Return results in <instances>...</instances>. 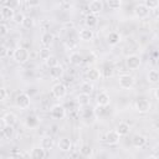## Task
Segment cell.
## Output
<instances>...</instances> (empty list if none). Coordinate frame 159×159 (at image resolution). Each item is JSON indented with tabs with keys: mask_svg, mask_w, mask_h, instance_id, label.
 I'll use <instances>...</instances> for the list:
<instances>
[{
	"mask_svg": "<svg viewBox=\"0 0 159 159\" xmlns=\"http://www.w3.org/2000/svg\"><path fill=\"white\" fill-rule=\"evenodd\" d=\"M129 130H130V127H129V124H128V123H125V122H119V123L117 124L116 132H117L120 137L127 135V134L129 133Z\"/></svg>",
	"mask_w": 159,
	"mask_h": 159,
	"instance_id": "7402d4cb",
	"label": "cell"
},
{
	"mask_svg": "<svg viewBox=\"0 0 159 159\" xmlns=\"http://www.w3.org/2000/svg\"><path fill=\"white\" fill-rule=\"evenodd\" d=\"M119 139H120V135L116 130H109L104 135V140H106V143L108 145H116V144H118Z\"/></svg>",
	"mask_w": 159,
	"mask_h": 159,
	"instance_id": "30bf717a",
	"label": "cell"
},
{
	"mask_svg": "<svg viewBox=\"0 0 159 159\" xmlns=\"http://www.w3.org/2000/svg\"><path fill=\"white\" fill-rule=\"evenodd\" d=\"M145 159H159L158 157H155V155H149V157H147Z\"/></svg>",
	"mask_w": 159,
	"mask_h": 159,
	"instance_id": "ee69618b",
	"label": "cell"
},
{
	"mask_svg": "<svg viewBox=\"0 0 159 159\" xmlns=\"http://www.w3.org/2000/svg\"><path fill=\"white\" fill-rule=\"evenodd\" d=\"M51 93L52 96L56 98V99H62L66 97V93H67V88L63 83L61 82H57L55 83L52 87H51Z\"/></svg>",
	"mask_w": 159,
	"mask_h": 159,
	"instance_id": "277c9868",
	"label": "cell"
},
{
	"mask_svg": "<svg viewBox=\"0 0 159 159\" xmlns=\"http://www.w3.org/2000/svg\"><path fill=\"white\" fill-rule=\"evenodd\" d=\"M147 144V138L142 134H135L132 138V145L134 148H143Z\"/></svg>",
	"mask_w": 159,
	"mask_h": 159,
	"instance_id": "2e32d148",
	"label": "cell"
},
{
	"mask_svg": "<svg viewBox=\"0 0 159 159\" xmlns=\"http://www.w3.org/2000/svg\"><path fill=\"white\" fill-rule=\"evenodd\" d=\"M134 107H135V111L139 112V113H147L149 109H150V102L147 99V98H138L134 103Z\"/></svg>",
	"mask_w": 159,
	"mask_h": 159,
	"instance_id": "8992f818",
	"label": "cell"
},
{
	"mask_svg": "<svg viewBox=\"0 0 159 159\" xmlns=\"http://www.w3.org/2000/svg\"><path fill=\"white\" fill-rule=\"evenodd\" d=\"M62 75H63V68H62V66H61V65H58V66H55V67L50 68V77H51V78L57 80V78H60Z\"/></svg>",
	"mask_w": 159,
	"mask_h": 159,
	"instance_id": "4316f807",
	"label": "cell"
},
{
	"mask_svg": "<svg viewBox=\"0 0 159 159\" xmlns=\"http://www.w3.org/2000/svg\"><path fill=\"white\" fill-rule=\"evenodd\" d=\"M53 40H55V36H53V34L50 32V31L43 32V34L41 35V43H42L45 47H48V46L53 42Z\"/></svg>",
	"mask_w": 159,
	"mask_h": 159,
	"instance_id": "ffe728a7",
	"label": "cell"
},
{
	"mask_svg": "<svg viewBox=\"0 0 159 159\" xmlns=\"http://www.w3.org/2000/svg\"><path fill=\"white\" fill-rule=\"evenodd\" d=\"M53 145H55V140H53V138L51 135L43 137L41 139V142H40V147L42 149H45V150H51L53 148Z\"/></svg>",
	"mask_w": 159,
	"mask_h": 159,
	"instance_id": "9a60e30c",
	"label": "cell"
},
{
	"mask_svg": "<svg viewBox=\"0 0 159 159\" xmlns=\"http://www.w3.org/2000/svg\"><path fill=\"white\" fill-rule=\"evenodd\" d=\"M50 57H51V55H50V50H48V48L45 47V48H41V50H40V58H41V60H43V61L46 62Z\"/></svg>",
	"mask_w": 159,
	"mask_h": 159,
	"instance_id": "d6a6232c",
	"label": "cell"
},
{
	"mask_svg": "<svg viewBox=\"0 0 159 159\" xmlns=\"http://www.w3.org/2000/svg\"><path fill=\"white\" fill-rule=\"evenodd\" d=\"M31 159H45V149L41 147H34L30 153Z\"/></svg>",
	"mask_w": 159,
	"mask_h": 159,
	"instance_id": "603a6c76",
	"label": "cell"
},
{
	"mask_svg": "<svg viewBox=\"0 0 159 159\" xmlns=\"http://www.w3.org/2000/svg\"><path fill=\"white\" fill-rule=\"evenodd\" d=\"M80 152H81V154H82V155L88 157V155H91V154H92V148H91L88 144H83V145L81 147Z\"/></svg>",
	"mask_w": 159,
	"mask_h": 159,
	"instance_id": "e575fe53",
	"label": "cell"
},
{
	"mask_svg": "<svg viewBox=\"0 0 159 159\" xmlns=\"http://www.w3.org/2000/svg\"><path fill=\"white\" fill-rule=\"evenodd\" d=\"M94 37V34H93V30L88 29V27H84V29H81L78 31V39L84 41V42H88V41H92Z\"/></svg>",
	"mask_w": 159,
	"mask_h": 159,
	"instance_id": "8fae6325",
	"label": "cell"
},
{
	"mask_svg": "<svg viewBox=\"0 0 159 159\" xmlns=\"http://www.w3.org/2000/svg\"><path fill=\"white\" fill-rule=\"evenodd\" d=\"M15 14H16L15 10L11 6H9V5H2L0 7V17L2 20H10V19L12 20Z\"/></svg>",
	"mask_w": 159,
	"mask_h": 159,
	"instance_id": "ba28073f",
	"label": "cell"
},
{
	"mask_svg": "<svg viewBox=\"0 0 159 159\" xmlns=\"http://www.w3.org/2000/svg\"><path fill=\"white\" fill-rule=\"evenodd\" d=\"M81 89H82V93L91 94V92L93 91V86H92L89 82H84V83L81 84Z\"/></svg>",
	"mask_w": 159,
	"mask_h": 159,
	"instance_id": "1f68e13d",
	"label": "cell"
},
{
	"mask_svg": "<svg viewBox=\"0 0 159 159\" xmlns=\"http://www.w3.org/2000/svg\"><path fill=\"white\" fill-rule=\"evenodd\" d=\"M22 26L25 29H31L34 26V19L31 16H26L25 20H24V22H22Z\"/></svg>",
	"mask_w": 159,
	"mask_h": 159,
	"instance_id": "d590c367",
	"label": "cell"
},
{
	"mask_svg": "<svg viewBox=\"0 0 159 159\" xmlns=\"http://www.w3.org/2000/svg\"><path fill=\"white\" fill-rule=\"evenodd\" d=\"M7 96H9V92H7V89H6V87H1L0 88V101L1 102H4V101H6V98H7Z\"/></svg>",
	"mask_w": 159,
	"mask_h": 159,
	"instance_id": "f35d334b",
	"label": "cell"
},
{
	"mask_svg": "<svg viewBox=\"0 0 159 159\" xmlns=\"http://www.w3.org/2000/svg\"><path fill=\"white\" fill-rule=\"evenodd\" d=\"M25 15L22 14V12H16L15 14V16H14V22H16V24H21L22 25V22H24V20H25Z\"/></svg>",
	"mask_w": 159,
	"mask_h": 159,
	"instance_id": "74e56055",
	"label": "cell"
},
{
	"mask_svg": "<svg viewBox=\"0 0 159 159\" xmlns=\"http://www.w3.org/2000/svg\"><path fill=\"white\" fill-rule=\"evenodd\" d=\"M29 58H30V52H29V50H27L26 47H24V46L16 47V48L14 50V52H12V60H14L16 63L22 65V63L27 62Z\"/></svg>",
	"mask_w": 159,
	"mask_h": 159,
	"instance_id": "6da1fadb",
	"label": "cell"
},
{
	"mask_svg": "<svg viewBox=\"0 0 159 159\" xmlns=\"http://www.w3.org/2000/svg\"><path fill=\"white\" fill-rule=\"evenodd\" d=\"M125 65H127V67H128L129 70H137V68H139V66L142 65V60H140V57H139L138 55L133 53V55L127 56V58H125Z\"/></svg>",
	"mask_w": 159,
	"mask_h": 159,
	"instance_id": "5b68a950",
	"label": "cell"
},
{
	"mask_svg": "<svg viewBox=\"0 0 159 159\" xmlns=\"http://www.w3.org/2000/svg\"><path fill=\"white\" fill-rule=\"evenodd\" d=\"M107 42L111 45V46H116L120 42V34L117 32V31H112L107 35Z\"/></svg>",
	"mask_w": 159,
	"mask_h": 159,
	"instance_id": "e0dca14e",
	"label": "cell"
},
{
	"mask_svg": "<svg viewBox=\"0 0 159 159\" xmlns=\"http://www.w3.org/2000/svg\"><path fill=\"white\" fill-rule=\"evenodd\" d=\"M84 24L87 25L88 29L94 27V26L98 24V17H97V15H93V14H91V12L87 14L86 17H84Z\"/></svg>",
	"mask_w": 159,
	"mask_h": 159,
	"instance_id": "cb8c5ba5",
	"label": "cell"
},
{
	"mask_svg": "<svg viewBox=\"0 0 159 159\" xmlns=\"http://www.w3.org/2000/svg\"><path fill=\"white\" fill-rule=\"evenodd\" d=\"M118 84L123 89H129L134 86V77L129 73H123L118 76Z\"/></svg>",
	"mask_w": 159,
	"mask_h": 159,
	"instance_id": "7a4b0ae2",
	"label": "cell"
},
{
	"mask_svg": "<svg viewBox=\"0 0 159 159\" xmlns=\"http://www.w3.org/2000/svg\"><path fill=\"white\" fill-rule=\"evenodd\" d=\"M5 55H6V47L2 45V46H1V55H0V56H1V58H4V57H5Z\"/></svg>",
	"mask_w": 159,
	"mask_h": 159,
	"instance_id": "b9f144b4",
	"label": "cell"
},
{
	"mask_svg": "<svg viewBox=\"0 0 159 159\" xmlns=\"http://www.w3.org/2000/svg\"><path fill=\"white\" fill-rule=\"evenodd\" d=\"M82 62H83V56H82L80 52L75 51V52H72V53L70 55V63H71V65H73V66H80Z\"/></svg>",
	"mask_w": 159,
	"mask_h": 159,
	"instance_id": "d4e9b609",
	"label": "cell"
},
{
	"mask_svg": "<svg viewBox=\"0 0 159 159\" xmlns=\"http://www.w3.org/2000/svg\"><path fill=\"white\" fill-rule=\"evenodd\" d=\"M134 15H135V17H138V19H145V17H148V15H149V12H150V10L144 5V2H139V4H137L135 6H134Z\"/></svg>",
	"mask_w": 159,
	"mask_h": 159,
	"instance_id": "52a82bcc",
	"label": "cell"
},
{
	"mask_svg": "<svg viewBox=\"0 0 159 159\" xmlns=\"http://www.w3.org/2000/svg\"><path fill=\"white\" fill-rule=\"evenodd\" d=\"M93 114H94V109H88V108H86V109L82 111V118H83V119H89V118L93 117Z\"/></svg>",
	"mask_w": 159,
	"mask_h": 159,
	"instance_id": "8d00e7d4",
	"label": "cell"
},
{
	"mask_svg": "<svg viewBox=\"0 0 159 159\" xmlns=\"http://www.w3.org/2000/svg\"><path fill=\"white\" fill-rule=\"evenodd\" d=\"M88 10H89V12L93 14V15L99 14V12L103 10V1H101V0H92V1L88 4Z\"/></svg>",
	"mask_w": 159,
	"mask_h": 159,
	"instance_id": "4fadbf2b",
	"label": "cell"
},
{
	"mask_svg": "<svg viewBox=\"0 0 159 159\" xmlns=\"http://www.w3.org/2000/svg\"><path fill=\"white\" fill-rule=\"evenodd\" d=\"M144 5L149 9V10H155L157 7H159V0H145Z\"/></svg>",
	"mask_w": 159,
	"mask_h": 159,
	"instance_id": "f546056e",
	"label": "cell"
},
{
	"mask_svg": "<svg viewBox=\"0 0 159 159\" xmlns=\"http://www.w3.org/2000/svg\"><path fill=\"white\" fill-rule=\"evenodd\" d=\"M154 96H155V98H157V99L159 101V87L154 89Z\"/></svg>",
	"mask_w": 159,
	"mask_h": 159,
	"instance_id": "7bdbcfd3",
	"label": "cell"
},
{
	"mask_svg": "<svg viewBox=\"0 0 159 159\" xmlns=\"http://www.w3.org/2000/svg\"><path fill=\"white\" fill-rule=\"evenodd\" d=\"M57 145H58V149H60V150H62V152H68V150H71V148H72V142H71V139L63 137V138H61V139L58 140Z\"/></svg>",
	"mask_w": 159,
	"mask_h": 159,
	"instance_id": "ac0fdd59",
	"label": "cell"
},
{
	"mask_svg": "<svg viewBox=\"0 0 159 159\" xmlns=\"http://www.w3.org/2000/svg\"><path fill=\"white\" fill-rule=\"evenodd\" d=\"M51 116L55 119H63L66 116V109L62 104H55L51 107Z\"/></svg>",
	"mask_w": 159,
	"mask_h": 159,
	"instance_id": "9c48e42d",
	"label": "cell"
},
{
	"mask_svg": "<svg viewBox=\"0 0 159 159\" xmlns=\"http://www.w3.org/2000/svg\"><path fill=\"white\" fill-rule=\"evenodd\" d=\"M1 134L5 138H11L14 135V127L12 125H4L2 124V129H1Z\"/></svg>",
	"mask_w": 159,
	"mask_h": 159,
	"instance_id": "f1b7e54d",
	"label": "cell"
},
{
	"mask_svg": "<svg viewBox=\"0 0 159 159\" xmlns=\"http://www.w3.org/2000/svg\"><path fill=\"white\" fill-rule=\"evenodd\" d=\"M7 32H9V27H7L6 24L2 22V24L0 25V35H1V36H5Z\"/></svg>",
	"mask_w": 159,
	"mask_h": 159,
	"instance_id": "ab89813d",
	"label": "cell"
},
{
	"mask_svg": "<svg viewBox=\"0 0 159 159\" xmlns=\"http://www.w3.org/2000/svg\"><path fill=\"white\" fill-rule=\"evenodd\" d=\"M101 76H102V72L98 68H91L86 73V78L88 80V82L89 81H97L101 78Z\"/></svg>",
	"mask_w": 159,
	"mask_h": 159,
	"instance_id": "d6986e66",
	"label": "cell"
},
{
	"mask_svg": "<svg viewBox=\"0 0 159 159\" xmlns=\"http://www.w3.org/2000/svg\"><path fill=\"white\" fill-rule=\"evenodd\" d=\"M157 140H158V143H159V135H158V139H157Z\"/></svg>",
	"mask_w": 159,
	"mask_h": 159,
	"instance_id": "f6af8a7d",
	"label": "cell"
},
{
	"mask_svg": "<svg viewBox=\"0 0 159 159\" xmlns=\"http://www.w3.org/2000/svg\"><path fill=\"white\" fill-rule=\"evenodd\" d=\"M45 63H46L50 68H52V67H55V66H58V65H60V63H58L57 57H56V56H52V55H51V57H50Z\"/></svg>",
	"mask_w": 159,
	"mask_h": 159,
	"instance_id": "836d02e7",
	"label": "cell"
},
{
	"mask_svg": "<svg viewBox=\"0 0 159 159\" xmlns=\"http://www.w3.org/2000/svg\"><path fill=\"white\" fill-rule=\"evenodd\" d=\"M1 122H2L4 125H12V127H14V124L17 122V117H16V114L12 113V112H6V113L2 116Z\"/></svg>",
	"mask_w": 159,
	"mask_h": 159,
	"instance_id": "5bb4252c",
	"label": "cell"
},
{
	"mask_svg": "<svg viewBox=\"0 0 159 159\" xmlns=\"http://www.w3.org/2000/svg\"><path fill=\"white\" fill-rule=\"evenodd\" d=\"M30 103H31V99H30V96L25 92H21L16 96L15 98V104L17 108L20 109H26L30 107Z\"/></svg>",
	"mask_w": 159,
	"mask_h": 159,
	"instance_id": "3957f363",
	"label": "cell"
},
{
	"mask_svg": "<svg viewBox=\"0 0 159 159\" xmlns=\"http://www.w3.org/2000/svg\"><path fill=\"white\" fill-rule=\"evenodd\" d=\"M25 124H26V127H29V128H35V127L39 125V118H37L35 114L27 116L26 119H25Z\"/></svg>",
	"mask_w": 159,
	"mask_h": 159,
	"instance_id": "83f0119b",
	"label": "cell"
},
{
	"mask_svg": "<svg viewBox=\"0 0 159 159\" xmlns=\"http://www.w3.org/2000/svg\"><path fill=\"white\" fill-rule=\"evenodd\" d=\"M107 5H108L109 9H112V10H117V9L120 7L122 1H120V0H108V1H107Z\"/></svg>",
	"mask_w": 159,
	"mask_h": 159,
	"instance_id": "4dcf8cb0",
	"label": "cell"
},
{
	"mask_svg": "<svg viewBox=\"0 0 159 159\" xmlns=\"http://www.w3.org/2000/svg\"><path fill=\"white\" fill-rule=\"evenodd\" d=\"M103 70H106V73H104V76H106V77L112 76V73H113V67H107V66H104V68H103Z\"/></svg>",
	"mask_w": 159,
	"mask_h": 159,
	"instance_id": "60d3db41",
	"label": "cell"
},
{
	"mask_svg": "<svg viewBox=\"0 0 159 159\" xmlns=\"http://www.w3.org/2000/svg\"><path fill=\"white\" fill-rule=\"evenodd\" d=\"M147 81L152 84H155L159 82V71L158 70H149V72L147 73Z\"/></svg>",
	"mask_w": 159,
	"mask_h": 159,
	"instance_id": "484cf974",
	"label": "cell"
},
{
	"mask_svg": "<svg viewBox=\"0 0 159 159\" xmlns=\"http://www.w3.org/2000/svg\"><path fill=\"white\" fill-rule=\"evenodd\" d=\"M76 101H77L78 106H81V107H87V106L89 104V102H91V97H89V94H86V93H82V92H81L80 94H77Z\"/></svg>",
	"mask_w": 159,
	"mask_h": 159,
	"instance_id": "44dd1931",
	"label": "cell"
},
{
	"mask_svg": "<svg viewBox=\"0 0 159 159\" xmlns=\"http://www.w3.org/2000/svg\"><path fill=\"white\" fill-rule=\"evenodd\" d=\"M96 102H97V106H101V107H107L109 103H111V97L107 92L102 91L97 94V98H96Z\"/></svg>",
	"mask_w": 159,
	"mask_h": 159,
	"instance_id": "7c38bea8",
	"label": "cell"
}]
</instances>
